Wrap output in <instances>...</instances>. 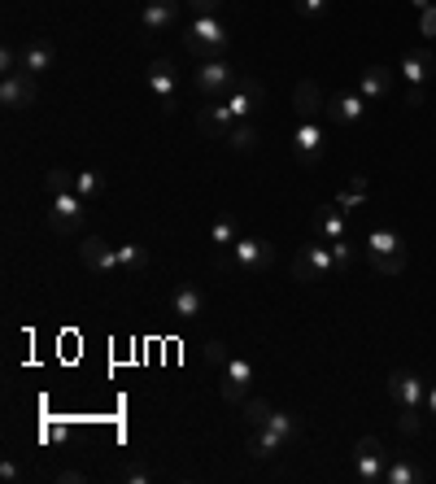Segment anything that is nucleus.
<instances>
[{
  "label": "nucleus",
  "mask_w": 436,
  "mask_h": 484,
  "mask_svg": "<svg viewBox=\"0 0 436 484\" xmlns=\"http://www.w3.org/2000/svg\"><path fill=\"white\" fill-rule=\"evenodd\" d=\"M205 310V293H201L197 283H175V293H171V314L179 323H192Z\"/></svg>",
  "instance_id": "nucleus-20"
},
{
  "label": "nucleus",
  "mask_w": 436,
  "mask_h": 484,
  "mask_svg": "<svg viewBox=\"0 0 436 484\" xmlns=\"http://www.w3.org/2000/svg\"><path fill=\"white\" fill-rule=\"evenodd\" d=\"M323 92H318L315 79H301L297 88H293V114H297V122H318V114H323Z\"/></svg>",
  "instance_id": "nucleus-19"
},
{
  "label": "nucleus",
  "mask_w": 436,
  "mask_h": 484,
  "mask_svg": "<svg viewBox=\"0 0 436 484\" xmlns=\"http://www.w3.org/2000/svg\"><path fill=\"white\" fill-rule=\"evenodd\" d=\"M149 92L158 97V105L166 109V114H175L179 109V70H175V61H166V57H158V61H149Z\"/></svg>",
  "instance_id": "nucleus-9"
},
{
  "label": "nucleus",
  "mask_w": 436,
  "mask_h": 484,
  "mask_svg": "<svg viewBox=\"0 0 436 484\" xmlns=\"http://www.w3.org/2000/svg\"><path fill=\"white\" fill-rule=\"evenodd\" d=\"M236 75H240V70L227 57L197 61V70H192V88H197V97H205V101H223V97L232 92Z\"/></svg>",
  "instance_id": "nucleus-5"
},
{
  "label": "nucleus",
  "mask_w": 436,
  "mask_h": 484,
  "mask_svg": "<svg viewBox=\"0 0 436 484\" xmlns=\"http://www.w3.org/2000/svg\"><path fill=\"white\" fill-rule=\"evenodd\" d=\"M75 192H79L83 201H97L100 192H105V175L100 170H75Z\"/></svg>",
  "instance_id": "nucleus-27"
},
{
  "label": "nucleus",
  "mask_w": 436,
  "mask_h": 484,
  "mask_svg": "<svg viewBox=\"0 0 436 484\" xmlns=\"http://www.w3.org/2000/svg\"><path fill=\"white\" fill-rule=\"evenodd\" d=\"M83 480H88V476L75 471V467H61V471H57V484H83Z\"/></svg>",
  "instance_id": "nucleus-43"
},
{
  "label": "nucleus",
  "mask_w": 436,
  "mask_h": 484,
  "mask_svg": "<svg viewBox=\"0 0 436 484\" xmlns=\"http://www.w3.org/2000/svg\"><path fill=\"white\" fill-rule=\"evenodd\" d=\"M227 149H236V153H254L258 149V131H254V122H236L232 127V136H227Z\"/></svg>",
  "instance_id": "nucleus-28"
},
{
  "label": "nucleus",
  "mask_w": 436,
  "mask_h": 484,
  "mask_svg": "<svg viewBox=\"0 0 436 484\" xmlns=\"http://www.w3.org/2000/svg\"><path fill=\"white\" fill-rule=\"evenodd\" d=\"M410 5H415L419 14H423V9H432V0H410Z\"/></svg>",
  "instance_id": "nucleus-45"
},
{
  "label": "nucleus",
  "mask_w": 436,
  "mask_h": 484,
  "mask_svg": "<svg viewBox=\"0 0 436 484\" xmlns=\"http://www.w3.org/2000/svg\"><path fill=\"white\" fill-rule=\"evenodd\" d=\"M0 480H5V484H18L22 480V467L14 463V458H5V463H0Z\"/></svg>",
  "instance_id": "nucleus-41"
},
{
  "label": "nucleus",
  "mask_w": 436,
  "mask_h": 484,
  "mask_svg": "<svg viewBox=\"0 0 436 484\" xmlns=\"http://www.w3.org/2000/svg\"><path fill=\"white\" fill-rule=\"evenodd\" d=\"M419 31H423L428 40L436 36V5H432V9H423V14H419Z\"/></svg>",
  "instance_id": "nucleus-42"
},
{
  "label": "nucleus",
  "mask_w": 436,
  "mask_h": 484,
  "mask_svg": "<svg viewBox=\"0 0 436 484\" xmlns=\"http://www.w3.org/2000/svg\"><path fill=\"white\" fill-rule=\"evenodd\" d=\"M384 467H389V449L379 437H358L354 445V480L362 484H379L384 480Z\"/></svg>",
  "instance_id": "nucleus-7"
},
{
  "label": "nucleus",
  "mask_w": 436,
  "mask_h": 484,
  "mask_svg": "<svg viewBox=\"0 0 436 484\" xmlns=\"http://www.w3.org/2000/svg\"><path fill=\"white\" fill-rule=\"evenodd\" d=\"M271 415H275V410H271V402H262V397H249V402H244V424L249 427L271 424Z\"/></svg>",
  "instance_id": "nucleus-31"
},
{
  "label": "nucleus",
  "mask_w": 436,
  "mask_h": 484,
  "mask_svg": "<svg viewBox=\"0 0 436 484\" xmlns=\"http://www.w3.org/2000/svg\"><path fill=\"white\" fill-rule=\"evenodd\" d=\"M327 9H332V0H293V14H297V18H310V22L327 18Z\"/></svg>",
  "instance_id": "nucleus-32"
},
{
  "label": "nucleus",
  "mask_w": 436,
  "mask_h": 484,
  "mask_svg": "<svg viewBox=\"0 0 436 484\" xmlns=\"http://www.w3.org/2000/svg\"><path fill=\"white\" fill-rule=\"evenodd\" d=\"M53 44H44V40H26V44H18V75H48L53 70Z\"/></svg>",
  "instance_id": "nucleus-17"
},
{
  "label": "nucleus",
  "mask_w": 436,
  "mask_h": 484,
  "mask_svg": "<svg viewBox=\"0 0 436 484\" xmlns=\"http://www.w3.org/2000/svg\"><path fill=\"white\" fill-rule=\"evenodd\" d=\"M401 75H406V105H423V97H428V83L436 79V53L432 48H406V57H401V66H397Z\"/></svg>",
  "instance_id": "nucleus-4"
},
{
  "label": "nucleus",
  "mask_w": 436,
  "mask_h": 484,
  "mask_svg": "<svg viewBox=\"0 0 436 484\" xmlns=\"http://www.w3.org/2000/svg\"><path fill=\"white\" fill-rule=\"evenodd\" d=\"M419 427H423V415L410 410V406H397V432L401 437H419Z\"/></svg>",
  "instance_id": "nucleus-33"
},
{
  "label": "nucleus",
  "mask_w": 436,
  "mask_h": 484,
  "mask_svg": "<svg viewBox=\"0 0 436 484\" xmlns=\"http://www.w3.org/2000/svg\"><path fill=\"white\" fill-rule=\"evenodd\" d=\"M327 153V131H323V122H297V131H293V158L301 166H318Z\"/></svg>",
  "instance_id": "nucleus-12"
},
{
  "label": "nucleus",
  "mask_w": 436,
  "mask_h": 484,
  "mask_svg": "<svg viewBox=\"0 0 436 484\" xmlns=\"http://www.w3.org/2000/svg\"><path fill=\"white\" fill-rule=\"evenodd\" d=\"M423 410H428V415H432V419H436V384H432V388H428V406H423Z\"/></svg>",
  "instance_id": "nucleus-44"
},
{
  "label": "nucleus",
  "mask_w": 436,
  "mask_h": 484,
  "mask_svg": "<svg viewBox=\"0 0 436 484\" xmlns=\"http://www.w3.org/2000/svg\"><path fill=\"white\" fill-rule=\"evenodd\" d=\"M183 48L197 61L227 57V48H232V26H227V18H223V14H201V18H192V26L183 31Z\"/></svg>",
  "instance_id": "nucleus-1"
},
{
  "label": "nucleus",
  "mask_w": 436,
  "mask_h": 484,
  "mask_svg": "<svg viewBox=\"0 0 436 484\" xmlns=\"http://www.w3.org/2000/svg\"><path fill=\"white\" fill-rule=\"evenodd\" d=\"M367 97L362 92H337L332 101H327V109H332V118L340 122V127H358V122L367 118Z\"/></svg>",
  "instance_id": "nucleus-21"
},
{
  "label": "nucleus",
  "mask_w": 436,
  "mask_h": 484,
  "mask_svg": "<svg viewBox=\"0 0 436 484\" xmlns=\"http://www.w3.org/2000/svg\"><path fill=\"white\" fill-rule=\"evenodd\" d=\"M288 271H293V280H297V283H318L315 280V266H310V258H306V249H297V258H293V266H288Z\"/></svg>",
  "instance_id": "nucleus-36"
},
{
  "label": "nucleus",
  "mask_w": 436,
  "mask_h": 484,
  "mask_svg": "<svg viewBox=\"0 0 436 484\" xmlns=\"http://www.w3.org/2000/svg\"><path fill=\"white\" fill-rule=\"evenodd\" d=\"M358 92H362L367 101L389 97V92H393V70H389V66H367V70H362V79H358Z\"/></svg>",
  "instance_id": "nucleus-23"
},
{
  "label": "nucleus",
  "mask_w": 436,
  "mask_h": 484,
  "mask_svg": "<svg viewBox=\"0 0 436 484\" xmlns=\"http://www.w3.org/2000/svg\"><path fill=\"white\" fill-rule=\"evenodd\" d=\"M249 384H254V363L249 358H240V354H232L227 363H223V402L232 406H244L249 402Z\"/></svg>",
  "instance_id": "nucleus-10"
},
{
  "label": "nucleus",
  "mask_w": 436,
  "mask_h": 484,
  "mask_svg": "<svg viewBox=\"0 0 436 484\" xmlns=\"http://www.w3.org/2000/svg\"><path fill=\"white\" fill-rule=\"evenodd\" d=\"M227 358H232V354H227V345L223 341H205V363L210 366H223Z\"/></svg>",
  "instance_id": "nucleus-40"
},
{
  "label": "nucleus",
  "mask_w": 436,
  "mask_h": 484,
  "mask_svg": "<svg viewBox=\"0 0 436 484\" xmlns=\"http://www.w3.org/2000/svg\"><path fill=\"white\" fill-rule=\"evenodd\" d=\"M88 205L79 192H53V210H48V227L57 232V236H75L83 232V222H88Z\"/></svg>",
  "instance_id": "nucleus-6"
},
{
  "label": "nucleus",
  "mask_w": 436,
  "mask_h": 484,
  "mask_svg": "<svg viewBox=\"0 0 436 484\" xmlns=\"http://www.w3.org/2000/svg\"><path fill=\"white\" fill-rule=\"evenodd\" d=\"M318 236L323 241H340L345 236V210L340 205H318Z\"/></svg>",
  "instance_id": "nucleus-25"
},
{
  "label": "nucleus",
  "mask_w": 436,
  "mask_h": 484,
  "mask_svg": "<svg viewBox=\"0 0 436 484\" xmlns=\"http://www.w3.org/2000/svg\"><path fill=\"white\" fill-rule=\"evenodd\" d=\"M197 127L205 136H214V140H227L232 127H236V114L227 109V101H205L197 109Z\"/></svg>",
  "instance_id": "nucleus-15"
},
{
  "label": "nucleus",
  "mask_w": 436,
  "mask_h": 484,
  "mask_svg": "<svg viewBox=\"0 0 436 484\" xmlns=\"http://www.w3.org/2000/svg\"><path fill=\"white\" fill-rule=\"evenodd\" d=\"M428 471L419 463H410V454H389V467H384V484H423Z\"/></svg>",
  "instance_id": "nucleus-22"
},
{
  "label": "nucleus",
  "mask_w": 436,
  "mask_h": 484,
  "mask_svg": "<svg viewBox=\"0 0 436 484\" xmlns=\"http://www.w3.org/2000/svg\"><path fill=\"white\" fill-rule=\"evenodd\" d=\"M183 5L192 9V18H201V14H223L227 0H183Z\"/></svg>",
  "instance_id": "nucleus-39"
},
{
  "label": "nucleus",
  "mask_w": 436,
  "mask_h": 484,
  "mask_svg": "<svg viewBox=\"0 0 436 484\" xmlns=\"http://www.w3.org/2000/svg\"><path fill=\"white\" fill-rule=\"evenodd\" d=\"M389 397H393L397 406H410V410H423L428 406V388H423V380H419L415 371H389Z\"/></svg>",
  "instance_id": "nucleus-13"
},
{
  "label": "nucleus",
  "mask_w": 436,
  "mask_h": 484,
  "mask_svg": "<svg viewBox=\"0 0 436 484\" xmlns=\"http://www.w3.org/2000/svg\"><path fill=\"white\" fill-rule=\"evenodd\" d=\"M119 476H122L127 484H149V480H153V471H149L144 463H127V467L119 471Z\"/></svg>",
  "instance_id": "nucleus-37"
},
{
  "label": "nucleus",
  "mask_w": 436,
  "mask_h": 484,
  "mask_svg": "<svg viewBox=\"0 0 436 484\" xmlns=\"http://www.w3.org/2000/svg\"><path fill=\"white\" fill-rule=\"evenodd\" d=\"M327 244H332V253H337V266H340V271H349V266L358 263V249L349 244V236H340V241H327Z\"/></svg>",
  "instance_id": "nucleus-35"
},
{
  "label": "nucleus",
  "mask_w": 436,
  "mask_h": 484,
  "mask_svg": "<svg viewBox=\"0 0 436 484\" xmlns=\"http://www.w3.org/2000/svg\"><path fill=\"white\" fill-rule=\"evenodd\" d=\"M179 9H183V0H144V9H140V26H144L149 36H161L166 26H175Z\"/></svg>",
  "instance_id": "nucleus-16"
},
{
  "label": "nucleus",
  "mask_w": 436,
  "mask_h": 484,
  "mask_svg": "<svg viewBox=\"0 0 436 484\" xmlns=\"http://www.w3.org/2000/svg\"><path fill=\"white\" fill-rule=\"evenodd\" d=\"M362 201H367V175H349V183L340 188L337 205L340 210H354V205H362Z\"/></svg>",
  "instance_id": "nucleus-29"
},
{
  "label": "nucleus",
  "mask_w": 436,
  "mask_h": 484,
  "mask_svg": "<svg viewBox=\"0 0 436 484\" xmlns=\"http://www.w3.org/2000/svg\"><path fill=\"white\" fill-rule=\"evenodd\" d=\"M367 258H371V266H376L379 275H401V271L410 266V244L401 241L393 227H371Z\"/></svg>",
  "instance_id": "nucleus-3"
},
{
  "label": "nucleus",
  "mask_w": 436,
  "mask_h": 484,
  "mask_svg": "<svg viewBox=\"0 0 436 484\" xmlns=\"http://www.w3.org/2000/svg\"><path fill=\"white\" fill-rule=\"evenodd\" d=\"M44 188H48V192H75V170H48V175H44Z\"/></svg>",
  "instance_id": "nucleus-34"
},
{
  "label": "nucleus",
  "mask_w": 436,
  "mask_h": 484,
  "mask_svg": "<svg viewBox=\"0 0 436 484\" xmlns=\"http://www.w3.org/2000/svg\"><path fill=\"white\" fill-rule=\"evenodd\" d=\"M79 258H83V266H88V271H97V275H122L119 244H109L105 236H83Z\"/></svg>",
  "instance_id": "nucleus-11"
},
{
  "label": "nucleus",
  "mask_w": 436,
  "mask_h": 484,
  "mask_svg": "<svg viewBox=\"0 0 436 484\" xmlns=\"http://www.w3.org/2000/svg\"><path fill=\"white\" fill-rule=\"evenodd\" d=\"M223 101H227V109L236 114V122H254L262 109H266V92H262V88L249 79V75H236L232 92H227Z\"/></svg>",
  "instance_id": "nucleus-8"
},
{
  "label": "nucleus",
  "mask_w": 436,
  "mask_h": 484,
  "mask_svg": "<svg viewBox=\"0 0 436 484\" xmlns=\"http://www.w3.org/2000/svg\"><path fill=\"white\" fill-rule=\"evenodd\" d=\"M275 263V244L262 236H240L227 253H218V271H240V275H262Z\"/></svg>",
  "instance_id": "nucleus-2"
},
{
  "label": "nucleus",
  "mask_w": 436,
  "mask_h": 484,
  "mask_svg": "<svg viewBox=\"0 0 436 484\" xmlns=\"http://www.w3.org/2000/svg\"><path fill=\"white\" fill-rule=\"evenodd\" d=\"M240 236H236V219H227V214H218L214 222H210V244H214L218 253H227L232 244H236Z\"/></svg>",
  "instance_id": "nucleus-26"
},
{
  "label": "nucleus",
  "mask_w": 436,
  "mask_h": 484,
  "mask_svg": "<svg viewBox=\"0 0 436 484\" xmlns=\"http://www.w3.org/2000/svg\"><path fill=\"white\" fill-rule=\"evenodd\" d=\"M244 449H249V458H254V463H266V458L284 454L288 441H284L271 424H262V427H249V445H244Z\"/></svg>",
  "instance_id": "nucleus-18"
},
{
  "label": "nucleus",
  "mask_w": 436,
  "mask_h": 484,
  "mask_svg": "<svg viewBox=\"0 0 436 484\" xmlns=\"http://www.w3.org/2000/svg\"><path fill=\"white\" fill-rule=\"evenodd\" d=\"M119 263H122V271H144L153 258H149L144 244H119Z\"/></svg>",
  "instance_id": "nucleus-30"
},
{
  "label": "nucleus",
  "mask_w": 436,
  "mask_h": 484,
  "mask_svg": "<svg viewBox=\"0 0 436 484\" xmlns=\"http://www.w3.org/2000/svg\"><path fill=\"white\" fill-rule=\"evenodd\" d=\"M0 75H18V44L0 48Z\"/></svg>",
  "instance_id": "nucleus-38"
},
{
  "label": "nucleus",
  "mask_w": 436,
  "mask_h": 484,
  "mask_svg": "<svg viewBox=\"0 0 436 484\" xmlns=\"http://www.w3.org/2000/svg\"><path fill=\"white\" fill-rule=\"evenodd\" d=\"M306 258H310V266H315V280H327L332 271H337V253H332V244L318 236L315 244H306Z\"/></svg>",
  "instance_id": "nucleus-24"
},
{
  "label": "nucleus",
  "mask_w": 436,
  "mask_h": 484,
  "mask_svg": "<svg viewBox=\"0 0 436 484\" xmlns=\"http://www.w3.org/2000/svg\"><path fill=\"white\" fill-rule=\"evenodd\" d=\"M36 101H40L36 75H5L0 79V105L5 109H31Z\"/></svg>",
  "instance_id": "nucleus-14"
}]
</instances>
